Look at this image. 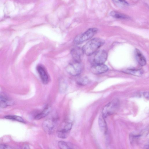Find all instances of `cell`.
Returning a JSON list of instances; mask_svg holds the SVG:
<instances>
[{
    "label": "cell",
    "mask_w": 149,
    "mask_h": 149,
    "mask_svg": "<svg viewBox=\"0 0 149 149\" xmlns=\"http://www.w3.org/2000/svg\"><path fill=\"white\" fill-rule=\"evenodd\" d=\"M36 69L42 83L44 84H47L49 77L45 68L43 65H39L37 66Z\"/></svg>",
    "instance_id": "7"
},
{
    "label": "cell",
    "mask_w": 149,
    "mask_h": 149,
    "mask_svg": "<svg viewBox=\"0 0 149 149\" xmlns=\"http://www.w3.org/2000/svg\"><path fill=\"white\" fill-rule=\"evenodd\" d=\"M71 54L74 61L81 62L84 54L82 48L76 47L73 48L71 51Z\"/></svg>",
    "instance_id": "8"
},
{
    "label": "cell",
    "mask_w": 149,
    "mask_h": 149,
    "mask_svg": "<svg viewBox=\"0 0 149 149\" xmlns=\"http://www.w3.org/2000/svg\"><path fill=\"white\" fill-rule=\"evenodd\" d=\"M97 31V29L95 28L89 29L83 33L75 37L73 42L76 45L81 44L91 38Z\"/></svg>",
    "instance_id": "2"
},
{
    "label": "cell",
    "mask_w": 149,
    "mask_h": 149,
    "mask_svg": "<svg viewBox=\"0 0 149 149\" xmlns=\"http://www.w3.org/2000/svg\"><path fill=\"white\" fill-rule=\"evenodd\" d=\"M143 95L144 97L148 100L149 99V92L148 91H145L143 93Z\"/></svg>",
    "instance_id": "22"
},
{
    "label": "cell",
    "mask_w": 149,
    "mask_h": 149,
    "mask_svg": "<svg viewBox=\"0 0 149 149\" xmlns=\"http://www.w3.org/2000/svg\"><path fill=\"white\" fill-rule=\"evenodd\" d=\"M123 72L127 74L137 76H141L143 74V70L141 69H129L124 70Z\"/></svg>",
    "instance_id": "14"
},
{
    "label": "cell",
    "mask_w": 149,
    "mask_h": 149,
    "mask_svg": "<svg viewBox=\"0 0 149 149\" xmlns=\"http://www.w3.org/2000/svg\"><path fill=\"white\" fill-rule=\"evenodd\" d=\"M12 99L4 93L0 92V107L5 108L13 104Z\"/></svg>",
    "instance_id": "10"
},
{
    "label": "cell",
    "mask_w": 149,
    "mask_h": 149,
    "mask_svg": "<svg viewBox=\"0 0 149 149\" xmlns=\"http://www.w3.org/2000/svg\"><path fill=\"white\" fill-rule=\"evenodd\" d=\"M57 120L53 118H49L45 120L43 123L42 127L43 130L47 133L51 134L56 128Z\"/></svg>",
    "instance_id": "5"
},
{
    "label": "cell",
    "mask_w": 149,
    "mask_h": 149,
    "mask_svg": "<svg viewBox=\"0 0 149 149\" xmlns=\"http://www.w3.org/2000/svg\"><path fill=\"white\" fill-rule=\"evenodd\" d=\"M89 80L86 77L81 78L77 80V83L81 85H85L88 83Z\"/></svg>",
    "instance_id": "20"
},
{
    "label": "cell",
    "mask_w": 149,
    "mask_h": 149,
    "mask_svg": "<svg viewBox=\"0 0 149 149\" xmlns=\"http://www.w3.org/2000/svg\"><path fill=\"white\" fill-rule=\"evenodd\" d=\"M107 57V52L104 50H100L95 54L93 59L95 64H101L104 63L106 61Z\"/></svg>",
    "instance_id": "6"
},
{
    "label": "cell",
    "mask_w": 149,
    "mask_h": 149,
    "mask_svg": "<svg viewBox=\"0 0 149 149\" xmlns=\"http://www.w3.org/2000/svg\"><path fill=\"white\" fill-rule=\"evenodd\" d=\"M119 105V102L117 99L112 100L104 107L102 110V115L105 118L113 114L118 109Z\"/></svg>",
    "instance_id": "3"
},
{
    "label": "cell",
    "mask_w": 149,
    "mask_h": 149,
    "mask_svg": "<svg viewBox=\"0 0 149 149\" xmlns=\"http://www.w3.org/2000/svg\"><path fill=\"white\" fill-rule=\"evenodd\" d=\"M107 66L104 64H95L91 68L92 72L94 74H100L105 72L108 70Z\"/></svg>",
    "instance_id": "9"
},
{
    "label": "cell",
    "mask_w": 149,
    "mask_h": 149,
    "mask_svg": "<svg viewBox=\"0 0 149 149\" xmlns=\"http://www.w3.org/2000/svg\"><path fill=\"white\" fill-rule=\"evenodd\" d=\"M104 118L102 115H101L99 118L98 123L101 131L104 134H106L107 132V128Z\"/></svg>",
    "instance_id": "12"
},
{
    "label": "cell",
    "mask_w": 149,
    "mask_h": 149,
    "mask_svg": "<svg viewBox=\"0 0 149 149\" xmlns=\"http://www.w3.org/2000/svg\"><path fill=\"white\" fill-rule=\"evenodd\" d=\"M67 72L72 76H77L81 72L82 66L81 62L74 61L73 62L69 63L66 67Z\"/></svg>",
    "instance_id": "4"
},
{
    "label": "cell",
    "mask_w": 149,
    "mask_h": 149,
    "mask_svg": "<svg viewBox=\"0 0 149 149\" xmlns=\"http://www.w3.org/2000/svg\"><path fill=\"white\" fill-rule=\"evenodd\" d=\"M8 147V146L5 144H1L0 145V148L6 149Z\"/></svg>",
    "instance_id": "23"
},
{
    "label": "cell",
    "mask_w": 149,
    "mask_h": 149,
    "mask_svg": "<svg viewBox=\"0 0 149 149\" xmlns=\"http://www.w3.org/2000/svg\"><path fill=\"white\" fill-rule=\"evenodd\" d=\"M72 126V124L71 123L67 122L64 124L63 127L60 130L67 132H69L71 129Z\"/></svg>",
    "instance_id": "21"
},
{
    "label": "cell",
    "mask_w": 149,
    "mask_h": 149,
    "mask_svg": "<svg viewBox=\"0 0 149 149\" xmlns=\"http://www.w3.org/2000/svg\"><path fill=\"white\" fill-rule=\"evenodd\" d=\"M111 17L118 19H127L129 18L128 16L119 12L112 11L109 13Z\"/></svg>",
    "instance_id": "13"
},
{
    "label": "cell",
    "mask_w": 149,
    "mask_h": 149,
    "mask_svg": "<svg viewBox=\"0 0 149 149\" xmlns=\"http://www.w3.org/2000/svg\"><path fill=\"white\" fill-rule=\"evenodd\" d=\"M58 145L60 148L61 149H70L73 148L72 146L68 143L63 141H60L58 142Z\"/></svg>",
    "instance_id": "16"
},
{
    "label": "cell",
    "mask_w": 149,
    "mask_h": 149,
    "mask_svg": "<svg viewBox=\"0 0 149 149\" xmlns=\"http://www.w3.org/2000/svg\"><path fill=\"white\" fill-rule=\"evenodd\" d=\"M4 117L7 119L17 121L23 123H25V122L23 119L22 117L19 116L14 115H7L5 116Z\"/></svg>",
    "instance_id": "18"
},
{
    "label": "cell",
    "mask_w": 149,
    "mask_h": 149,
    "mask_svg": "<svg viewBox=\"0 0 149 149\" xmlns=\"http://www.w3.org/2000/svg\"><path fill=\"white\" fill-rule=\"evenodd\" d=\"M117 6L120 7H124L128 6V3L125 0H111Z\"/></svg>",
    "instance_id": "17"
},
{
    "label": "cell",
    "mask_w": 149,
    "mask_h": 149,
    "mask_svg": "<svg viewBox=\"0 0 149 149\" xmlns=\"http://www.w3.org/2000/svg\"><path fill=\"white\" fill-rule=\"evenodd\" d=\"M50 108L47 107L42 112L35 116V119L38 120L45 117L50 112Z\"/></svg>",
    "instance_id": "15"
},
{
    "label": "cell",
    "mask_w": 149,
    "mask_h": 149,
    "mask_svg": "<svg viewBox=\"0 0 149 149\" xmlns=\"http://www.w3.org/2000/svg\"><path fill=\"white\" fill-rule=\"evenodd\" d=\"M104 43V40L101 38H93L87 42L82 48L83 52L87 56H90L95 52Z\"/></svg>",
    "instance_id": "1"
},
{
    "label": "cell",
    "mask_w": 149,
    "mask_h": 149,
    "mask_svg": "<svg viewBox=\"0 0 149 149\" xmlns=\"http://www.w3.org/2000/svg\"><path fill=\"white\" fill-rule=\"evenodd\" d=\"M135 58L138 63L141 66L145 65L146 63V59L141 52L138 49L135 50Z\"/></svg>",
    "instance_id": "11"
},
{
    "label": "cell",
    "mask_w": 149,
    "mask_h": 149,
    "mask_svg": "<svg viewBox=\"0 0 149 149\" xmlns=\"http://www.w3.org/2000/svg\"><path fill=\"white\" fill-rule=\"evenodd\" d=\"M69 132L59 130L57 131V134L59 138L65 139L66 138L68 135Z\"/></svg>",
    "instance_id": "19"
}]
</instances>
